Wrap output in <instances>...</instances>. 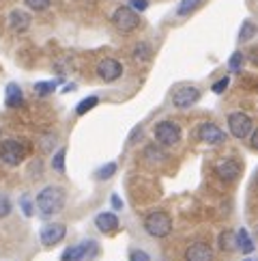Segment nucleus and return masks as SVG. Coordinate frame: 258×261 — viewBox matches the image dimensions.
Returning a JSON list of instances; mask_svg holds the SVG:
<instances>
[{
    "instance_id": "23",
    "label": "nucleus",
    "mask_w": 258,
    "mask_h": 261,
    "mask_svg": "<svg viewBox=\"0 0 258 261\" xmlns=\"http://www.w3.org/2000/svg\"><path fill=\"white\" fill-rule=\"evenodd\" d=\"M116 162H108L106 166H101V169L97 171V179H101V181H106V179H110L114 173H116Z\"/></svg>"
},
{
    "instance_id": "28",
    "label": "nucleus",
    "mask_w": 258,
    "mask_h": 261,
    "mask_svg": "<svg viewBox=\"0 0 258 261\" xmlns=\"http://www.w3.org/2000/svg\"><path fill=\"white\" fill-rule=\"evenodd\" d=\"M64 155H67V151H64V149H60V151H56V155L52 158V166H54V171H58V173H62V171H64Z\"/></svg>"
},
{
    "instance_id": "13",
    "label": "nucleus",
    "mask_w": 258,
    "mask_h": 261,
    "mask_svg": "<svg viewBox=\"0 0 258 261\" xmlns=\"http://www.w3.org/2000/svg\"><path fill=\"white\" fill-rule=\"evenodd\" d=\"M30 15L22 11V9H15V11L9 13V29H11L13 33H26L30 29Z\"/></svg>"
},
{
    "instance_id": "9",
    "label": "nucleus",
    "mask_w": 258,
    "mask_h": 261,
    "mask_svg": "<svg viewBox=\"0 0 258 261\" xmlns=\"http://www.w3.org/2000/svg\"><path fill=\"white\" fill-rule=\"evenodd\" d=\"M198 138L207 145H224L226 143V132L215 123H202L198 127Z\"/></svg>"
},
{
    "instance_id": "21",
    "label": "nucleus",
    "mask_w": 258,
    "mask_h": 261,
    "mask_svg": "<svg viewBox=\"0 0 258 261\" xmlns=\"http://www.w3.org/2000/svg\"><path fill=\"white\" fill-rule=\"evenodd\" d=\"M144 158L149 162H164L166 160V153L162 151L157 145H149V147H146V151H144Z\"/></svg>"
},
{
    "instance_id": "36",
    "label": "nucleus",
    "mask_w": 258,
    "mask_h": 261,
    "mask_svg": "<svg viewBox=\"0 0 258 261\" xmlns=\"http://www.w3.org/2000/svg\"><path fill=\"white\" fill-rule=\"evenodd\" d=\"M258 136H256V129H252V132H250V145H252V149H256L258 145Z\"/></svg>"
},
{
    "instance_id": "1",
    "label": "nucleus",
    "mask_w": 258,
    "mask_h": 261,
    "mask_svg": "<svg viewBox=\"0 0 258 261\" xmlns=\"http://www.w3.org/2000/svg\"><path fill=\"white\" fill-rule=\"evenodd\" d=\"M64 205V192L58 186H45V188L37 194V207H39L41 216H54L58 214Z\"/></svg>"
},
{
    "instance_id": "11",
    "label": "nucleus",
    "mask_w": 258,
    "mask_h": 261,
    "mask_svg": "<svg viewBox=\"0 0 258 261\" xmlns=\"http://www.w3.org/2000/svg\"><path fill=\"white\" fill-rule=\"evenodd\" d=\"M185 261H213V248L207 242H194L185 250Z\"/></svg>"
},
{
    "instance_id": "35",
    "label": "nucleus",
    "mask_w": 258,
    "mask_h": 261,
    "mask_svg": "<svg viewBox=\"0 0 258 261\" xmlns=\"http://www.w3.org/2000/svg\"><path fill=\"white\" fill-rule=\"evenodd\" d=\"M140 134H142V127H140V125H138V127L134 129V132H132V136H129V143H134V141H136V138H140Z\"/></svg>"
},
{
    "instance_id": "34",
    "label": "nucleus",
    "mask_w": 258,
    "mask_h": 261,
    "mask_svg": "<svg viewBox=\"0 0 258 261\" xmlns=\"http://www.w3.org/2000/svg\"><path fill=\"white\" fill-rule=\"evenodd\" d=\"M110 201H112V207L114 210H123V201L118 199V194H112V199H110Z\"/></svg>"
},
{
    "instance_id": "14",
    "label": "nucleus",
    "mask_w": 258,
    "mask_h": 261,
    "mask_svg": "<svg viewBox=\"0 0 258 261\" xmlns=\"http://www.w3.org/2000/svg\"><path fill=\"white\" fill-rule=\"evenodd\" d=\"M95 227L101 233H114L118 229V216L114 212H101L95 218Z\"/></svg>"
},
{
    "instance_id": "17",
    "label": "nucleus",
    "mask_w": 258,
    "mask_h": 261,
    "mask_svg": "<svg viewBox=\"0 0 258 261\" xmlns=\"http://www.w3.org/2000/svg\"><path fill=\"white\" fill-rule=\"evenodd\" d=\"M235 248H239L245 255H252L254 253V242L250 238V233H247V229H239L235 233Z\"/></svg>"
},
{
    "instance_id": "16",
    "label": "nucleus",
    "mask_w": 258,
    "mask_h": 261,
    "mask_svg": "<svg viewBox=\"0 0 258 261\" xmlns=\"http://www.w3.org/2000/svg\"><path fill=\"white\" fill-rule=\"evenodd\" d=\"M88 246H90V242H82V244L69 246L60 255V261H82V259L86 257V253H88Z\"/></svg>"
},
{
    "instance_id": "6",
    "label": "nucleus",
    "mask_w": 258,
    "mask_h": 261,
    "mask_svg": "<svg viewBox=\"0 0 258 261\" xmlns=\"http://www.w3.org/2000/svg\"><path fill=\"white\" fill-rule=\"evenodd\" d=\"M228 129L235 138L241 141V138L250 136V132L254 129V121L250 119V115H245V113H230L228 115Z\"/></svg>"
},
{
    "instance_id": "3",
    "label": "nucleus",
    "mask_w": 258,
    "mask_h": 261,
    "mask_svg": "<svg viewBox=\"0 0 258 261\" xmlns=\"http://www.w3.org/2000/svg\"><path fill=\"white\" fill-rule=\"evenodd\" d=\"M155 141L164 147H172L181 141V127L179 123H174V121H159L157 125H155Z\"/></svg>"
},
{
    "instance_id": "2",
    "label": "nucleus",
    "mask_w": 258,
    "mask_h": 261,
    "mask_svg": "<svg viewBox=\"0 0 258 261\" xmlns=\"http://www.w3.org/2000/svg\"><path fill=\"white\" fill-rule=\"evenodd\" d=\"M144 231L149 233L151 238H166L172 233V218L168 212H151L149 216L144 218Z\"/></svg>"
},
{
    "instance_id": "30",
    "label": "nucleus",
    "mask_w": 258,
    "mask_h": 261,
    "mask_svg": "<svg viewBox=\"0 0 258 261\" xmlns=\"http://www.w3.org/2000/svg\"><path fill=\"white\" fill-rule=\"evenodd\" d=\"M129 9H134L136 13H142L149 9V0H129Z\"/></svg>"
},
{
    "instance_id": "27",
    "label": "nucleus",
    "mask_w": 258,
    "mask_h": 261,
    "mask_svg": "<svg viewBox=\"0 0 258 261\" xmlns=\"http://www.w3.org/2000/svg\"><path fill=\"white\" fill-rule=\"evenodd\" d=\"M24 3H26V7H28L30 11H37V13L45 11V9L50 7V0H24Z\"/></svg>"
},
{
    "instance_id": "12",
    "label": "nucleus",
    "mask_w": 258,
    "mask_h": 261,
    "mask_svg": "<svg viewBox=\"0 0 258 261\" xmlns=\"http://www.w3.org/2000/svg\"><path fill=\"white\" fill-rule=\"evenodd\" d=\"M215 173L226 181H235L239 177V173H241V166H239L235 160H230V158H222V160L215 164Z\"/></svg>"
},
{
    "instance_id": "22",
    "label": "nucleus",
    "mask_w": 258,
    "mask_h": 261,
    "mask_svg": "<svg viewBox=\"0 0 258 261\" xmlns=\"http://www.w3.org/2000/svg\"><path fill=\"white\" fill-rule=\"evenodd\" d=\"M54 91H56V82H35V93L37 95L45 97V95H50V93H54Z\"/></svg>"
},
{
    "instance_id": "8",
    "label": "nucleus",
    "mask_w": 258,
    "mask_h": 261,
    "mask_svg": "<svg viewBox=\"0 0 258 261\" xmlns=\"http://www.w3.org/2000/svg\"><path fill=\"white\" fill-rule=\"evenodd\" d=\"M97 76L104 82H114L123 76V65L116 59H101L97 63Z\"/></svg>"
},
{
    "instance_id": "15",
    "label": "nucleus",
    "mask_w": 258,
    "mask_h": 261,
    "mask_svg": "<svg viewBox=\"0 0 258 261\" xmlns=\"http://www.w3.org/2000/svg\"><path fill=\"white\" fill-rule=\"evenodd\" d=\"M5 104L9 108H20L24 104V95H22L20 85H15V82H9L7 85V89H5Z\"/></svg>"
},
{
    "instance_id": "24",
    "label": "nucleus",
    "mask_w": 258,
    "mask_h": 261,
    "mask_svg": "<svg viewBox=\"0 0 258 261\" xmlns=\"http://www.w3.org/2000/svg\"><path fill=\"white\" fill-rule=\"evenodd\" d=\"M151 57V48L149 43H138L136 50H134V61H146Z\"/></svg>"
},
{
    "instance_id": "37",
    "label": "nucleus",
    "mask_w": 258,
    "mask_h": 261,
    "mask_svg": "<svg viewBox=\"0 0 258 261\" xmlns=\"http://www.w3.org/2000/svg\"><path fill=\"white\" fill-rule=\"evenodd\" d=\"M245 261H254V259H245Z\"/></svg>"
},
{
    "instance_id": "32",
    "label": "nucleus",
    "mask_w": 258,
    "mask_h": 261,
    "mask_svg": "<svg viewBox=\"0 0 258 261\" xmlns=\"http://www.w3.org/2000/svg\"><path fill=\"white\" fill-rule=\"evenodd\" d=\"M129 261H151V257L146 255L144 250L136 248V250H132V253H129Z\"/></svg>"
},
{
    "instance_id": "18",
    "label": "nucleus",
    "mask_w": 258,
    "mask_h": 261,
    "mask_svg": "<svg viewBox=\"0 0 258 261\" xmlns=\"http://www.w3.org/2000/svg\"><path fill=\"white\" fill-rule=\"evenodd\" d=\"M200 3H202V0H181L179 7H177V15L185 17V15L194 13V11H196V9L200 7Z\"/></svg>"
},
{
    "instance_id": "25",
    "label": "nucleus",
    "mask_w": 258,
    "mask_h": 261,
    "mask_svg": "<svg viewBox=\"0 0 258 261\" xmlns=\"http://www.w3.org/2000/svg\"><path fill=\"white\" fill-rule=\"evenodd\" d=\"M243 63H245L243 54H241V52H235L233 57H230V61H228V69H230V71H241Z\"/></svg>"
},
{
    "instance_id": "10",
    "label": "nucleus",
    "mask_w": 258,
    "mask_h": 261,
    "mask_svg": "<svg viewBox=\"0 0 258 261\" xmlns=\"http://www.w3.org/2000/svg\"><path fill=\"white\" fill-rule=\"evenodd\" d=\"M200 99V89L196 87H181L177 93L172 95V104L177 108H189Z\"/></svg>"
},
{
    "instance_id": "29",
    "label": "nucleus",
    "mask_w": 258,
    "mask_h": 261,
    "mask_svg": "<svg viewBox=\"0 0 258 261\" xmlns=\"http://www.w3.org/2000/svg\"><path fill=\"white\" fill-rule=\"evenodd\" d=\"M11 214V201L7 194H0V218H7Z\"/></svg>"
},
{
    "instance_id": "33",
    "label": "nucleus",
    "mask_w": 258,
    "mask_h": 261,
    "mask_svg": "<svg viewBox=\"0 0 258 261\" xmlns=\"http://www.w3.org/2000/svg\"><path fill=\"white\" fill-rule=\"evenodd\" d=\"M22 207H24V212H26V216H33V207H30L28 197H24V199H22Z\"/></svg>"
},
{
    "instance_id": "4",
    "label": "nucleus",
    "mask_w": 258,
    "mask_h": 261,
    "mask_svg": "<svg viewBox=\"0 0 258 261\" xmlns=\"http://www.w3.org/2000/svg\"><path fill=\"white\" fill-rule=\"evenodd\" d=\"M26 153H28V149H26V145L20 143V141L0 143V160H3L5 164H9V166H17L26 158Z\"/></svg>"
},
{
    "instance_id": "5",
    "label": "nucleus",
    "mask_w": 258,
    "mask_h": 261,
    "mask_svg": "<svg viewBox=\"0 0 258 261\" xmlns=\"http://www.w3.org/2000/svg\"><path fill=\"white\" fill-rule=\"evenodd\" d=\"M112 24L121 33H132V31H136L138 26H140V17H138V13L134 11V9L118 7L116 11L112 13Z\"/></svg>"
},
{
    "instance_id": "19",
    "label": "nucleus",
    "mask_w": 258,
    "mask_h": 261,
    "mask_svg": "<svg viewBox=\"0 0 258 261\" xmlns=\"http://www.w3.org/2000/svg\"><path fill=\"white\" fill-rule=\"evenodd\" d=\"M97 104H99V97H95V95H90V97H86V99H82L80 104L76 106V115H78V117H84L88 110H93Z\"/></svg>"
},
{
    "instance_id": "7",
    "label": "nucleus",
    "mask_w": 258,
    "mask_h": 261,
    "mask_svg": "<svg viewBox=\"0 0 258 261\" xmlns=\"http://www.w3.org/2000/svg\"><path fill=\"white\" fill-rule=\"evenodd\" d=\"M64 236H67V227L62 225V222H50V225H43L41 231H39V240L43 246H56L60 244V242L64 240Z\"/></svg>"
},
{
    "instance_id": "20",
    "label": "nucleus",
    "mask_w": 258,
    "mask_h": 261,
    "mask_svg": "<svg viewBox=\"0 0 258 261\" xmlns=\"http://www.w3.org/2000/svg\"><path fill=\"white\" fill-rule=\"evenodd\" d=\"M254 35H256V24L252 20H245L241 24V31H239V41H250L254 39Z\"/></svg>"
},
{
    "instance_id": "26",
    "label": "nucleus",
    "mask_w": 258,
    "mask_h": 261,
    "mask_svg": "<svg viewBox=\"0 0 258 261\" xmlns=\"http://www.w3.org/2000/svg\"><path fill=\"white\" fill-rule=\"evenodd\" d=\"M219 246H222V250H235V233L224 231L219 238Z\"/></svg>"
},
{
    "instance_id": "31",
    "label": "nucleus",
    "mask_w": 258,
    "mask_h": 261,
    "mask_svg": "<svg viewBox=\"0 0 258 261\" xmlns=\"http://www.w3.org/2000/svg\"><path fill=\"white\" fill-rule=\"evenodd\" d=\"M228 82H230V78H228V76L219 78V80L215 82V85H213V93H215V95H222V93L228 89Z\"/></svg>"
}]
</instances>
